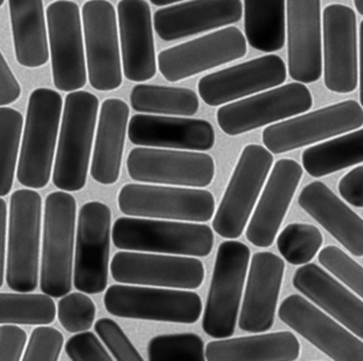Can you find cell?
Returning a JSON list of instances; mask_svg holds the SVG:
<instances>
[{
	"mask_svg": "<svg viewBox=\"0 0 363 361\" xmlns=\"http://www.w3.org/2000/svg\"><path fill=\"white\" fill-rule=\"evenodd\" d=\"M99 101L92 93L74 91L65 99L52 182L67 192L86 184Z\"/></svg>",
	"mask_w": 363,
	"mask_h": 361,
	"instance_id": "6da1fadb",
	"label": "cell"
},
{
	"mask_svg": "<svg viewBox=\"0 0 363 361\" xmlns=\"http://www.w3.org/2000/svg\"><path fill=\"white\" fill-rule=\"evenodd\" d=\"M62 106V97L52 89H35L29 96L18 169V180L27 188H45L50 182Z\"/></svg>",
	"mask_w": 363,
	"mask_h": 361,
	"instance_id": "7a4b0ae2",
	"label": "cell"
},
{
	"mask_svg": "<svg viewBox=\"0 0 363 361\" xmlns=\"http://www.w3.org/2000/svg\"><path fill=\"white\" fill-rule=\"evenodd\" d=\"M112 240L123 250L206 257L213 248L214 235L207 225L131 216L114 222Z\"/></svg>",
	"mask_w": 363,
	"mask_h": 361,
	"instance_id": "3957f363",
	"label": "cell"
},
{
	"mask_svg": "<svg viewBox=\"0 0 363 361\" xmlns=\"http://www.w3.org/2000/svg\"><path fill=\"white\" fill-rule=\"evenodd\" d=\"M250 260V248L242 242L230 239L218 246L203 316L210 337L225 339L235 333Z\"/></svg>",
	"mask_w": 363,
	"mask_h": 361,
	"instance_id": "277c9868",
	"label": "cell"
},
{
	"mask_svg": "<svg viewBox=\"0 0 363 361\" xmlns=\"http://www.w3.org/2000/svg\"><path fill=\"white\" fill-rule=\"evenodd\" d=\"M76 210L77 203L69 193L58 191L46 197L41 289L56 299L72 289Z\"/></svg>",
	"mask_w": 363,
	"mask_h": 361,
	"instance_id": "5b68a950",
	"label": "cell"
},
{
	"mask_svg": "<svg viewBox=\"0 0 363 361\" xmlns=\"http://www.w3.org/2000/svg\"><path fill=\"white\" fill-rule=\"evenodd\" d=\"M42 199L22 189L12 194L8 238L7 282L12 290L35 291L39 282Z\"/></svg>",
	"mask_w": 363,
	"mask_h": 361,
	"instance_id": "8992f818",
	"label": "cell"
},
{
	"mask_svg": "<svg viewBox=\"0 0 363 361\" xmlns=\"http://www.w3.org/2000/svg\"><path fill=\"white\" fill-rule=\"evenodd\" d=\"M273 162L267 148L257 144L244 148L212 223L218 235L235 240L242 235Z\"/></svg>",
	"mask_w": 363,
	"mask_h": 361,
	"instance_id": "52a82bcc",
	"label": "cell"
},
{
	"mask_svg": "<svg viewBox=\"0 0 363 361\" xmlns=\"http://www.w3.org/2000/svg\"><path fill=\"white\" fill-rule=\"evenodd\" d=\"M106 309L118 318L193 324L203 301L197 293L174 289L113 284L106 291Z\"/></svg>",
	"mask_w": 363,
	"mask_h": 361,
	"instance_id": "ba28073f",
	"label": "cell"
},
{
	"mask_svg": "<svg viewBox=\"0 0 363 361\" xmlns=\"http://www.w3.org/2000/svg\"><path fill=\"white\" fill-rule=\"evenodd\" d=\"M118 203L123 213L137 218L208 222L216 211L213 194L201 189L128 184Z\"/></svg>",
	"mask_w": 363,
	"mask_h": 361,
	"instance_id": "9c48e42d",
	"label": "cell"
},
{
	"mask_svg": "<svg viewBox=\"0 0 363 361\" xmlns=\"http://www.w3.org/2000/svg\"><path fill=\"white\" fill-rule=\"evenodd\" d=\"M362 125V107L356 101H344L271 125L263 130L262 141L272 154L279 155L354 130Z\"/></svg>",
	"mask_w": 363,
	"mask_h": 361,
	"instance_id": "30bf717a",
	"label": "cell"
},
{
	"mask_svg": "<svg viewBox=\"0 0 363 361\" xmlns=\"http://www.w3.org/2000/svg\"><path fill=\"white\" fill-rule=\"evenodd\" d=\"M111 210L101 201H89L78 216L74 286L80 292L106 290L109 272Z\"/></svg>",
	"mask_w": 363,
	"mask_h": 361,
	"instance_id": "8fae6325",
	"label": "cell"
},
{
	"mask_svg": "<svg viewBox=\"0 0 363 361\" xmlns=\"http://www.w3.org/2000/svg\"><path fill=\"white\" fill-rule=\"evenodd\" d=\"M312 104L309 89L301 82H293L223 106L218 110L216 118L226 135H239L309 111Z\"/></svg>",
	"mask_w": 363,
	"mask_h": 361,
	"instance_id": "7c38bea8",
	"label": "cell"
},
{
	"mask_svg": "<svg viewBox=\"0 0 363 361\" xmlns=\"http://www.w3.org/2000/svg\"><path fill=\"white\" fill-rule=\"evenodd\" d=\"M89 80L95 90L109 92L122 86L118 22L112 4L90 0L82 8Z\"/></svg>",
	"mask_w": 363,
	"mask_h": 361,
	"instance_id": "4fadbf2b",
	"label": "cell"
},
{
	"mask_svg": "<svg viewBox=\"0 0 363 361\" xmlns=\"http://www.w3.org/2000/svg\"><path fill=\"white\" fill-rule=\"evenodd\" d=\"M246 52L243 33L237 27H227L159 52V71L167 82H177L239 60Z\"/></svg>",
	"mask_w": 363,
	"mask_h": 361,
	"instance_id": "5bb4252c",
	"label": "cell"
},
{
	"mask_svg": "<svg viewBox=\"0 0 363 361\" xmlns=\"http://www.w3.org/2000/svg\"><path fill=\"white\" fill-rule=\"evenodd\" d=\"M54 84L63 92H74L86 84L82 20L77 4L59 0L46 10Z\"/></svg>",
	"mask_w": 363,
	"mask_h": 361,
	"instance_id": "9a60e30c",
	"label": "cell"
},
{
	"mask_svg": "<svg viewBox=\"0 0 363 361\" xmlns=\"http://www.w3.org/2000/svg\"><path fill=\"white\" fill-rule=\"evenodd\" d=\"M126 165L131 179L148 184L206 188L216 175L213 158L203 152L137 148Z\"/></svg>",
	"mask_w": 363,
	"mask_h": 361,
	"instance_id": "2e32d148",
	"label": "cell"
},
{
	"mask_svg": "<svg viewBox=\"0 0 363 361\" xmlns=\"http://www.w3.org/2000/svg\"><path fill=\"white\" fill-rule=\"evenodd\" d=\"M110 271L121 284L186 290L199 288L205 279L203 262L191 256L118 252L112 259Z\"/></svg>",
	"mask_w": 363,
	"mask_h": 361,
	"instance_id": "e0dca14e",
	"label": "cell"
},
{
	"mask_svg": "<svg viewBox=\"0 0 363 361\" xmlns=\"http://www.w3.org/2000/svg\"><path fill=\"white\" fill-rule=\"evenodd\" d=\"M280 320L337 361H363V342L301 295L284 299Z\"/></svg>",
	"mask_w": 363,
	"mask_h": 361,
	"instance_id": "ac0fdd59",
	"label": "cell"
},
{
	"mask_svg": "<svg viewBox=\"0 0 363 361\" xmlns=\"http://www.w3.org/2000/svg\"><path fill=\"white\" fill-rule=\"evenodd\" d=\"M325 86L331 92H354L358 82L356 13L333 4L323 12Z\"/></svg>",
	"mask_w": 363,
	"mask_h": 361,
	"instance_id": "d6986e66",
	"label": "cell"
},
{
	"mask_svg": "<svg viewBox=\"0 0 363 361\" xmlns=\"http://www.w3.org/2000/svg\"><path fill=\"white\" fill-rule=\"evenodd\" d=\"M286 79L284 60L267 55L241 65L203 76L199 82V96L210 107L275 88Z\"/></svg>",
	"mask_w": 363,
	"mask_h": 361,
	"instance_id": "ffe728a7",
	"label": "cell"
},
{
	"mask_svg": "<svg viewBox=\"0 0 363 361\" xmlns=\"http://www.w3.org/2000/svg\"><path fill=\"white\" fill-rule=\"evenodd\" d=\"M289 74L301 84L322 76L320 0H286Z\"/></svg>",
	"mask_w": 363,
	"mask_h": 361,
	"instance_id": "44dd1931",
	"label": "cell"
},
{
	"mask_svg": "<svg viewBox=\"0 0 363 361\" xmlns=\"http://www.w3.org/2000/svg\"><path fill=\"white\" fill-rule=\"evenodd\" d=\"M242 11L241 0H191L158 10L154 27L163 41H177L235 24Z\"/></svg>",
	"mask_w": 363,
	"mask_h": 361,
	"instance_id": "7402d4cb",
	"label": "cell"
},
{
	"mask_svg": "<svg viewBox=\"0 0 363 361\" xmlns=\"http://www.w3.org/2000/svg\"><path fill=\"white\" fill-rule=\"evenodd\" d=\"M303 173L301 165L292 159L275 163L246 229V238L252 245L265 248L273 244Z\"/></svg>",
	"mask_w": 363,
	"mask_h": 361,
	"instance_id": "603a6c76",
	"label": "cell"
},
{
	"mask_svg": "<svg viewBox=\"0 0 363 361\" xmlns=\"http://www.w3.org/2000/svg\"><path fill=\"white\" fill-rule=\"evenodd\" d=\"M284 262L271 252L252 256L240 314L239 326L247 333H265L273 326Z\"/></svg>",
	"mask_w": 363,
	"mask_h": 361,
	"instance_id": "cb8c5ba5",
	"label": "cell"
},
{
	"mask_svg": "<svg viewBox=\"0 0 363 361\" xmlns=\"http://www.w3.org/2000/svg\"><path fill=\"white\" fill-rule=\"evenodd\" d=\"M118 16L125 77L135 82L152 79L157 62L150 5L145 0H121Z\"/></svg>",
	"mask_w": 363,
	"mask_h": 361,
	"instance_id": "d4e9b609",
	"label": "cell"
},
{
	"mask_svg": "<svg viewBox=\"0 0 363 361\" xmlns=\"http://www.w3.org/2000/svg\"><path fill=\"white\" fill-rule=\"evenodd\" d=\"M128 138L138 146L201 152L211 150L216 144V133L208 121L150 114L131 118Z\"/></svg>",
	"mask_w": 363,
	"mask_h": 361,
	"instance_id": "484cf974",
	"label": "cell"
},
{
	"mask_svg": "<svg viewBox=\"0 0 363 361\" xmlns=\"http://www.w3.org/2000/svg\"><path fill=\"white\" fill-rule=\"evenodd\" d=\"M293 286L363 339V301L318 265L310 263L297 269Z\"/></svg>",
	"mask_w": 363,
	"mask_h": 361,
	"instance_id": "4316f807",
	"label": "cell"
},
{
	"mask_svg": "<svg viewBox=\"0 0 363 361\" xmlns=\"http://www.w3.org/2000/svg\"><path fill=\"white\" fill-rule=\"evenodd\" d=\"M298 204L354 256L363 257V220L346 206L326 184L313 182L306 186Z\"/></svg>",
	"mask_w": 363,
	"mask_h": 361,
	"instance_id": "83f0119b",
	"label": "cell"
},
{
	"mask_svg": "<svg viewBox=\"0 0 363 361\" xmlns=\"http://www.w3.org/2000/svg\"><path fill=\"white\" fill-rule=\"evenodd\" d=\"M129 107L118 99L104 101L99 114L91 176L99 184H116L120 178Z\"/></svg>",
	"mask_w": 363,
	"mask_h": 361,
	"instance_id": "f1b7e54d",
	"label": "cell"
},
{
	"mask_svg": "<svg viewBox=\"0 0 363 361\" xmlns=\"http://www.w3.org/2000/svg\"><path fill=\"white\" fill-rule=\"evenodd\" d=\"M206 360L294 361L301 355V344L290 331L262 333L250 337L216 340L206 346Z\"/></svg>",
	"mask_w": 363,
	"mask_h": 361,
	"instance_id": "f546056e",
	"label": "cell"
},
{
	"mask_svg": "<svg viewBox=\"0 0 363 361\" xmlns=\"http://www.w3.org/2000/svg\"><path fill=\"white\" fill-rule=\"evenodd\" d=\"M16 60L37 69L50 60L43 0H9Z\"/></svg>",
	"mask_w": 363,
	"mask_h": 361,
	"instance_id": "4dcf8cb0",
	"label": "cell"
},
{
	"mask_svg": "<svg viewBox=\"0 0 363 361\" xmlns=\"http://www.w3.org/2000/svg\"><path fill=\"white\" fill-rule=\"evenodd\" d=\"M244 29L255 50H281L286 41V0H244Z\"/></svg>",
	"mask_w": 363,
	"mask_h": 361,
	"instance_id": "1f68e13d",
	"label": "cell"
},
{
	"mask_svg": "<svg viewBox=\"0 0 363 361\" xmlns=\"http://www.w3.org/2000/svg\"><path fill=\"white\" fill-rule=\"evenodd\" d=\"M303 169L320 178L363 162V128L303 150Z\"/></svg>",
	"mask_w": 363,
	"mask_h": 361,
	"instance_id": "d6a6232c",
	"label": "cell"
},
{
	"mask_svg": "<svg viewBox=\"0 0 363 361\" xmlns=\"http://www.w3.org/2000/svg\"><path fill=\"white\" fill-rule=\"evenodd\" d=\"M131 107L143 113L192 116L199 109V96L186 88L137 84L130 94Z\"/></svg>",
	"mask_w": 363,
	"mask_h": 361,
	"instance_id": "836d02e7",
	"label": "cell"
},
{
	"mask_svg": "<svg viewBox=\"0 0 363 361\" xmlns=\"http://www.w3.org/2000/svg\"><path fill=\"white\" fill-rule=\"evenodd\" d=\"M56 318V305L48 294L0 293V324L48 325Z\"/></svg>",
	"mask_w": 363,
	"mask_h": 361,
	"instance_id": "e575fe53",
	"label": "cell"
},
{
	"mask_svg": "<svg viewBox=\"0 0 363 361\" xmlns=\"http://www.w3.org/2000/svg\"><path fill=\"white\" fill-rule=\"evenodd\" d=\"M24 118L13 108L0 107V197L13 187Z\"/></svg>",
	"mask_w": 363,
	"mask_h": 361,
	"instance_id": "d590c367",
	"label": "cell"
},
{
	"mask_svg": "<svg viewBox=\"0 0 363 361\" xmlns=\"http://www.w3.org/2000/svg\"><path fill=\"white\" fill-rule=\"evenodd\" d=\"M322 244L320 229L303 223L288 225L277 238L278 250L293 265H307L318 254Z\"/></svg>",
	"mask_w": 363,
	"mask_h": 361,
	"instance_id": "8d00e7d4",
	"label": "cell"
},
{
	"mask_svg": "<svg viewBox=\"0 0 363 361\" xmlns=\"http://www.w3.org/2000/svg\"><path fill=\"white\" fill-rule=\"evenodd\" d=\"M148 360H206L205 344L196 333L156 335L148 343Z\"/></svg>",
	"mask_w": 363,
	"mask_h": 361,
	"instance_id": "74e56055",
	"label": "cell"
},
{
	"mask_svg": "<svg viewBox=\"0 0 363 361\" xmlns=\"http://www.w3.org/2000/svg\"><path fill=\"white\" fill-rule=\"evenodd\" d=\"M96 316L94 301L82 292L65 295L58 304V318L69 333H82L92 327Z\"/></svg>",
	"mask_w": 363,
	"mask_h": 361,
	"instance_id": "f35d334b",
	"label": "cell"
},
{
	"mask_svg": "<svg viewBox=\"0 0 363 361\" xmlns=\"http://www.w3.org/2000/svg\"><path fill=\"white\" fill-rule=\"evenodd\" d=\"M318 261L363 299V267L359 263L335 245L323 248Z\"/></svg>",
	"mask_w": 363,
	"mask_h": 361,
	"instance_id": "ab89813d",
	"label": "cell"
},
{
	"mask_svg": "<svg viewBox=\"0 0 363 361\" xmlns=\"http://www.w3.org/2000/svg\"><path fill=\"white\" fill-rule=\"evenodd\" d=\"M94 328L116 360H144L120 325L111 318H101L95 323Z\"/></svg>",
	"mask_w": 363,
	"mask_h": 361,
	"instance_id": "60d3db41",
	"label": "cell"
},
{
	"mask_svg": "<svg viewBox=\"0 0 363 361\" xmlns=\"http://www.w3.org/2000/svg\"><path fill=\"white\" fill-rule=\"evenodd\" d=\"M65 337L58 329L39 326L31 333L23 360L56 361L62 350Z\"/></svg>",
	"mask_w": 363,
	"mask_h": 361,
	"instance_id": "b9f144b4",
	"label": "cell"
},
{
	"mask_svg": "<svg viewBox=\"0 0 363 361\" xmlns=\"http://www.w3.org/2000/svg\"><path fill=\"white\" fill-rule=\"evenodd\" d=\"M65 352L74 361L113 360L96 335L91 331H82L69 338L65 344Z\"/></svg>",
	"mask_w": 363,
	"mask_h": 361,
	"instance_id": "7bdbcfd3",
	"label": "cell"
},
{
	"mask_svg": "<svg viewBox=\"0 0 363 361\" xmlns=\"http://www.w3.org/2000/svg\"><path fill=\"white\" fill-rule=\"evenodd\" d=\"M26 342V331L20 326H0V361L21 360Z\"/></svg>",
	"mask_w": 363,
	"mask_h": 361,
	"instance_id": "ee69618b",
	"label": "cell"
},
{
	"mask_svg": "<svg viewBox=\"0 0 363 361\" xmlns=\"http://www.w3.org/2000/svg\"><path fill=\"white\" fill-rule=\"evenodd\" d=\"M340 195L350 205L363 208V165L354 167L340 180Z\"/></svg>",
	"mask_w": 363,
	"mask_h": 361,
	"instance_id": "f6af8a7d",
	"label": "cell"
},
{
	"mask_svg": "<svg viewBox=\"0 0 363 361\" xmlns=\"http://www.w3.org/2000/svg\"><path fill=\"white\" fill-rule=\"evenodd\" d=\"M22 94V89L0 52V107L11 105Z\"/></svg>",
	"mask_w": 363,
	"mask_h": 361,
	"instance_id": "bcb514c9",
	"label": "cell"
},
{
	"mask_svg": "<svg viewBox=\"0 0 363 361\" xmlns=\"http://www.w3.org/2000/svg\"><path fill=\"white\" fill-rule=\"evenodd\" d=\"M6 235H7V204L0 197V288L4 284L6 260Z\"/></svg>",
	"mask_w": 363,
	"mask_h": 361,
	"instance_id": "7dc6e473",
	"label": "cell"
},
{
	"mask_svg": "<svg viewBox=\"0 0 363 361\" xmlns=\"http://www.w3.org/2000/svg\"><path fill=\"white\" fill-rule=\"evenodd\" d=\"M360 103L363 109V21L360 24Z\"/></svg>",
	"mask_w": 363,
	"mask_h": 361,
	"instance_id": "c3c4849f",
	"label": "cell"
},
{
	"mask_svg": "<svg viewBox=\"0 0 363 361\" xmlns=\"http://www.w3.org/2000/svg\"><path fill=\"white\" fill-rule=\"evenodd\" d=\"M152 5L158 6V7H163V6L172 5V4L179 3L182 0H150Z\"/></svg>",
	"mask_w": 363,
	"mask_h": 361,
	"instance_id": "681fc988",
	"label": "cell"
},
{
	"mask_svg": "<svg viewBox=\"0 0 363 361\" xmlns=\"http://www.w3.org/2000/svg\"><path fill=\"white\" fill-rule=\"evenodd\" d=\"M354 5L359 14L363 16V0H354Z\"/></svg>",
	"mask_w": 363,
	"mask_h": 361,
	"instance_id": "f907efd6",
	"label": "cell"
},
{
	"mask_svg": "<svg viewBox=\"0 0 363 361\" xmlns=\"http://www.w3.org/2000/svg\"><path fill=\"white\" fill-rule=\"evenodd\" d=\"M4 4H5V0H0V7H1V6L4 5Z\"/></svg>",
	"mask_w": 363,
	"mask_h": 361,
	"instance_id": "816d5d0a",
	"label": "cell"
}]
</instances>
